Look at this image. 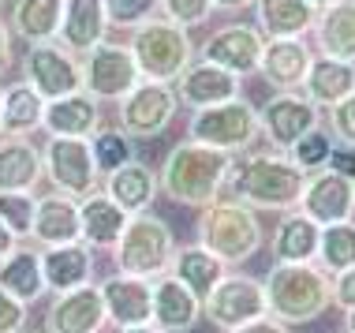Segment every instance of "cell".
<instances>
[{
	"label": "cell",
	"instance_id": "obj_1",
	"mask_svg": "<svg viewBox=\"0 0 355 333\" xmlns=\"http://www.w3.org/2000/svg\"><path fill=\"white\" fill-rule=\"evenodd\" d=\"M306 187V173L281 150H247L232 161V173L225 180L220 198L243 203L251 210H277L288 214L300 206Z\"/></svg>",
	"mask_w": 355,
	"mask_h": 333
},
{
	"label": "cell",
	"instance_id": "obj_2",
	"mask_svg": "<svg viewBox=\"0 0 355 333\" xmlns=\"http://www.w3.org/2000/svg\"><path fill=\"white\" fill-rule=\"evenodd\" d=\"M232 154L214 146H202V142H176V146L165 154L157 169V184L161 195L172 198L176 206H191V210H206L209 203H217L220 191H225V180L232 173Z\"/></svg>",
	"mask_w": 355,
	"mask_h": 333
},
{
	"label": "cell",
	"instance_id": "obj_3",
	"mask_svg": "<svg viewBox=\"0 0 355 333\" xmlns=\"http://www.w3.org/2000/svg\"><path fill=\"white\" fill-rule=\"evenodd\" d=\"M262 284L270 315L284 326L314 322L333 307V278L318 262H277Z\"/></svg>",
	"mask_w": 355,
	"mask_h": 333
},
{
	"label": "cell",
	"instance_id": "obj_4",
	"mask_svg": "<svg viewBox=\"0 0 355 333\" xmlns=\"http://www.w3.org/2000/svg\"><path fill=\"white\" fill-rule=\"evenodd\" d=\"M198 244L206 251H214L225 266H236L262 251L266 232L251 206L232 203V198H217L198 217Z\"/></svg>",
	"mask_w": 355,
	"mask_h": 333
},
{
	"label": "cell",
	"instance_id": "obj_5",
	"mask_svg": "<svg viewBox=\"0 0 355 333\" xmlns=\"http://www.w3.org/2000/svg\"><path fill=\"white\" fill-rule=\"evenodd\" d=\"M128 49L139 64V75L150 83H176L195 64V42H191L187 26L161 15L131 31Z\"/></svg>",
	"mask_w": 355,
	"mask_h": 333
},
{
	"label": "cell",
	"instance_id": "obj_6",
	"mask_svg": "<svg viewBox=\"0 0 355 333\" xmlns=\"http://www.w3.org/2000/svg\"><path fill=\"white\" fill-rule=\"evenodd\" d=\"M172 255H176V236H172L168 221H161L157 214H135L128 217V228L112 247V259H116L120 273H131V278H161L168 273Z\"/></svg>",
	"mask_w": 355,
	"mask_h": 333
},
{
	"label": "cell",
	"instance_id": "obj_7",
	"mask_svg": "<svg viewBox=\"0 0 355 333\" xmlns=\"http://www.w3.org/2000/svg\"><path fill=\"white\" fill-rule=\"evenodd\" d=\"M262 128H258V109L247 98H232L220 101V105L209 109H195L187 120V139L202 142V146L225 150V154H247V150L258 142Z\"/></svg>",
	"mask_w": 355,
	"mask_h": 333
},
{
	"label": "cell",
	"instance_id": "obj_8",
	"mask_svg": "<svg viewBox=\"0 0 355 333\" xmlns=\"http://www.w3.org/2000/svg\"><path fill=\"white\" fill-rule=\"evenodd\" d=\"M42 165L45 180L53 184V191L68 195V198H86L101 187V169L94 161L90 139H49L42 150Z\"/></svg>",
	"mask_w": 355,
	"mask_h": 333
},
{
	"label": "cell",
	"instance_id": "obj_9",
	"mask_svg": "<svg viewBox=\"0 0 355 333\" xmlns=\"http://www.w3.org/2000/svg\"><path fill=\"white\" fill-rule=\"evenodd\" d=\"M202 315L225 333L247 326L254 318H266L270 315L266 284L258 278H251V273H225L217 281V289L202 300Z\"/></svg>",
	"mask_w": 355,
	"mask_h": 333
},
{
	"label": "cell",
	"instance_id": "obj_10",
	"mask_svg": "<svg viewBox=\"0 0 355 333\" xmlns=\"http://www.w3.org/2000/svg\"><path fill=\"white\" fill-rule=\"evenodd\" d=\"M142 83L128 42H101L83 56V90L94 101H123Z\"/></svg>",
	"mask_w": 355,
	"mask_h": 333
},
{
	"label": "cell",
	"instance_id": "obj_11",
	"mask_svg": "<svg viewBox=\"0 0 355 333\" xmlns=\"http://www.w3.org/2000/svg\"><path fill=\"white\" fill-rule=\"evenodd\" d=\"M258 128H262L270 150H288L295 146L303 135L322 128V109L314 101H306L300 90H277L262 109H258Z\"/></svg>",
	"mask_w": 355,
	"mask_h": 333
},
{
	"label": "cell",
	"instance_id": "obj_12",
	"mask_svg": "<svg viewBox=\"0 0 355 333\" xmlns=\"http://www.w3.org/2000/svg\"><path fill=\"white\" fill-rule=\"evenodd\" d=\"M120 105V131H128L131 139H157L168 131V123L176 120V109H180V98H176V87L172 83H150L142 79L135 90L128 94Z\"/></svg>",
	"mask_w": 355,
	"mask_h": 333
},
{
	"label": "cell",
	"instance_id": "obj_13",
	"mask_svg": "<svg viewBox=\"0 0 355 333\" xmlns=\"http://www.w3.org/2000/svg\"><path fill=\"white\" fill-rule=\"evenodd\" d=\"M23 79L42 94L45 101L68 98L83 90V60L60 42H42L23 53Z\"/></svg>",
	"mask_w": 355,
	"mask_h": 333
},
{
	"label": "cell",
	"instance_id": "obj_14",
	"mask_svg": "<svg viewBox=\"0 0 355 333\" xmlns=\"http://www.w3.org/2000/svg\"><path fill=\"white\" fill-rule=\"evenodd\" d=\"M262 49H266V37L258 34V26H251V23H225L198 45V60H209V64H217V68L247 79V75H258Z\"/></svg>",
	"mask_w": 355,
	"mask_h": 333
},
{
	"label": "cell",
	"instance_id": "obj_15",
	"mask_svg": "<svg viewBox=\"0 0 355 333\" xmlns=\"http://www.w3.org/2000/svg\"><path fill=\"white\" fill-rule=\"evenodd\" d=\"M314 225H337L355 217V180L333 173V169H318L306 176V187L300 195V206Z\"/></svg>",
	"mask_w": 355,
	"mask_h": 333
},
{
	"label": "cell",
	"instance_id": "obj_16",
	"mask_svg": "<svg viewBox=\"0 0 355 333\" xmlns=\"http://www.w3.org/2000/svg\"><path fill=\"white\" fill-rule=\"evenodd\" d=\"M101 300H105V315L116 330L131 326H146L153 318V289L146 278H131V273H109L101 284Z\"/></svg>",
	"mask_w": 355,
	"mask_h": 333
},
{
	"label": "cell",
	"instance_id": "obj_17",
	"mask_svg": "<svg viewBox=\"0 0 355 333\" xmlns=\"http://www.w3.org/2000/svg\"><path fill=\"white\" fill-rule=\"evenodd\" d=\"M172 87H176L180 105H187L191 112L220 105V101H232V98H243V79L225 71V68H217V64H209V60H195Z\"/></svg>",
	"mask_w": 355,
	"mask_h": 333
},
{
	"label": "cell",
	"instance_id": "obj_18",
	"mask_svg": "<svg viewBox=\"0 0 355 333\" xmlns=\"http://www.w3.org/2000/svg\"><path fill=\"white\" fill-rule=\"evenodd\" d=\"M109 315H105L101 289L83 284L71 292H56L45 315V330L49 333H101Z\"/></svg>",
	"mask_w": 355,
	"mask_h": 333
},
{
	"label": "cell",
	"instance_id": "obj_19",
	"mask_svg": "<svg viewBox=\"0 0 355 333\" xmlns=\"http://www.w3.org/2000/svg\"><path fill=\"white\" fill-rule=\"evenodd\" d=\"M311 60H314V49L306 45V37H270L262 49L258 75L273 90H300L306 71H311Z\"/></svg>",
	"mask_w": 355,
	"mask_h": 333
},
{
	"label": "cell",
	"instance_id": "obj_20",
	"mask_svg": "<svg viewBox=\"0 0 355 333\" xmlns=\"http://www.w3.org/2000/svg\"><path fill=\"white\" fill-rule=\"evenodd\" d=\"M153 289V326L165 330V333H191L202 318V300L180 284L172 273H161V278L150 281Z\"/></svg>",
	"mask_w": 355,
	"mask_h": 333
},
{
	"label": "cell",
	"instance_id": "obj_21",
	"mask_svg": "<svg viewBox=\"0 0 355 333\" xmlns=\"http://www.w3.org/2000/svg\"><path fill=\"white\" fill-rule=\"evenodd\" d=\"M109 31L112 26L105 19L101 0H64V19H60V34H56V42L64 49H71L75 56H86L101 42H109Z\"/></svg>",
	"mask_w": 355,
	"mask_h": 333
},
{
	"label": "cell",
	"instance_id": "obj_22",
	"mask_svg": "<svg viewBox=\"0 0 355 333\" xmlns=\"http://www.w3.org/2000/svg\"><path fill=\"white\" fill-rule=\"evenodd\" d=\"M101 191L109 195L128 217H135V214L150 210V203L157 198L161 184H157V173L135 157V161H128V165L112 169V173L101 180Z\"/></svg>",
	"mask_w": 355,
	"mask_h": 333
},
{
	"label": "cell",
	"instance_id": "obj_23",
	"mask_svg": "<svg viewBox=\"0 0 355 333\" xmlns=\"http://www.w3.org/2000/svg\"><path fill=\"white\" fill-rule=\"evenodd\" d=\"M31 240L42 247H64V244H79L83 228H79V203L60 191L42 195L37 198V214H34V228Z\"/></svg>",
	"mask_w": 355,
	"mask_h": 333
},
{
	"label": "cell",
	"instance_id": "obj_24",
	"mask_svg": "<svg viewBox=\"0 0 355 333\" xmlns=\"http://www.w3.org/2000/svg\"><path fill=\"white\" fill-rule=\"evenodd\" d=\"M45 131L49 139H90L101 128V101H94L86 90L56 98L45 105Z\"/></svg>",
	"mask_w": 355,
	"mask_h": 333
},
{
	"label": "cell",
	"instance_id": "obj_25",
	"mask_svg": "<svg viewBox=\"0 0 355 333\" xmlns=\"http://www.w3.org/2000/svg\"><path fill=\"white\" fill-rule=\"evenodd\" d=\"M42 273H45V289L53 292H71L90 284L94 278V247L79 244H64V247H45L42 251Z\"/></svg>",
	"mask_w": 355,
	"mask_h": 333
},
{
	"label": "cell",
	"instance_id": "obj_26",
	"mask_svg": "<svg viewBox=\"0 0 355 333\" xmlns=\"http://www.w3.org/2000/svg\"><path fill=\"white\" fill-rule=\"evenodd\" d=\"M79 228H83V244L94 251H112L116 240L128 228V214L120 210L105 191H94L79 198Z\"/></svg>",
	"mask_w": 355,
	"mask_h": 333
},
{
	"label": "cell",
	"instance_id": "obj_27",
	"mask_svg": "<svg viewBox=\"0 0 355 333\" xmlns=\"http://www.w3.org/2000/svg\"><path fill=\"white\" fill-rule=\"evenodd\" d=\"M300 94L306 101H314L318 109H333L337 101L355 94V64H344V60H333V56L314 53L311 71H306Z\"/></svg>",
	"mask_w": 355,
	"mask_h": 333
},
{
	"label": "cell",
	"instance_id": "obj_28",
	"mask_svg": "<svg viewBox=\"0 0 355 333\" xmlns=\"http://www.w3.org/2000/svg\"><path fill=\"white\" fill-rule=\"evenodd\" d=\"M311 34H314L318 56H333V60L355 64V0H340V4L318 12Z\"/></svg>",
	"mask_w": 355,
	"mask_h": 333
},
{
	"label": "cell",
	"instance_id": "obj_29",
	"mask_svg": "<svg viewBox=\"0 0 355 333\" xmlns=\"http://www.w3.org/2000/svg\"><path fill=\"white\" fill-rule=\"evenodd\" d=\"M314 12L306 0H254V26L258 34L270 37H306L314 31Z\"/></svg>",
	"mask_w": 355,
	"mask_h": 333
},
{
	"label": "cell",
	"instance_id": "obj_30",
	"mask_svg": "<svg viewBox=\"0 0 355 333\" xmlns=\"http://www.w3.org/2000/svg\"><path fill=\"white\" fill-rule=\"evenodd\" d=\"M42 176V150L31 139L0 135V191H34Z\"/></svg>",
	"mask_w": 355,
	"mask_h": 333
},
{
	"label": "cell",
	"instance_id": "obj_31",
	"mask_svg": "<svg viewBox=\"0 0 355 333\" xmlns=\"http://www.w3.org/2000/svg\"><path fill=\"white\" fill-rule=\"evenodd\" d=\"M0 289L19 303H37L45 296V273H42V251L34 247H15L8 259H0Z\"/></svg>",
	"mask_w": 355,
	"mask_h": 333
},
{
	"label": "cell",
	"instance_id": "obj_32",
	"mask_svg": "<svg viewBox=\"0 0 355 333\" xmlns=\"http://www.w3.org/2000/svg\"><path fill=\"white\" fill-rule=\"evenodd\" d=\"M318 232H322V225H314L303 210H288L270 236L273 259L277 262H314V255H318Z\"/></svg>",
	"mask_w": 355,
	"mask_h": 333
},
{
	"label": "cell",
	"instance_id": "obj_33",
	"mask_svg": "<svg viewBox=\"0 0 355 333\" xmlns=\"http://www.w3.org/2000/svg\"><path fill=\"white\" fill-rule=\"evenodd\" d=\"M168 273H172L180 284H187V289L195 292L198 300H206L209 292L217 289V281L228 273V266L220 262L214 251H206L202 244H187V247H176Z\"/></svg>",
	"mask_w": 355,
	"mask_h": 333
},
{
	"label": "cell",
	"instance_id": "obj_34",
	"mask_svg": "<svg viewBox=\"0 0 355 333\" xmlns=\"http://www.w3.org/2000/svg\"><path fill=\"white\" fill-rule=\"evenodd\" d=\"M60 19H64V0H12L8 26L26 45H42V42H56Z\"/></svg>",
	"mask_w": 355,
	"mask_h": 333
},
{
	"label": "cell",
	"instance_id": "obj_35",
	"mask_svg": "<svg viewBox=\"0 0 355 333\" xmlns=\"http://www.w3.org/2000/svg\"><path fill=\"white\" fill-rule=\"evenodd\" d=\"M45 105H49V101H45L26 79L4 87V101H0V123H4V135L26 139V135H34V131H42Z\"/></svg>",
	"mask_w": 355,
	"mask_h": 333
},
{
	"label": "cell",
	"instance_id": "obj_36",
	"mask_svg": "<svg viewBox=\"0 0 355 333\" xmlns=\"http://www.w3.org/2000/svg\"><path fill=\"white\" fill-rule=\"evenodd\" d=\"M314 262H318L329 278L352 270V266H355V217H352V221H337V225H322Z\"/></svg>",
	"mask_w": 355,
	"mask_h": 333
},
{
	"label": "cell",
	"instance_id": "obj_37",
	"mask_svg": "<svg viewBox=\"0 0 355 333\" xmlns=\"http://www.w3.org/2000/svg\"><path fill=\"white\" fill-rule=\"evenodd\" d=\"M90 150H94V161H98L101 176H109L112 169L135 161V139L120 128H98L90 135Z\"/></svg>",
	"mask_w": 355,
	"mask_h": 333
},
{
	"label": "cell",
	"instance_id": "obj_38",
	"mask_svg": "<svg viewBox=\"0 0 355 333\" xmlns=\"http://www.w3.org/2000/svg\"><path fill=\"white\" fill-rule=\"evenodd\" d=\"M34 214H37L34 191H0V225L12 228L15 240H31Z\"/></svg>",
	"mask_w": 355,
	"mask_h": 333
},
{
	"label": "cell",
	"instance_id": "obj_39",
	"mask_svg": "<svg viewBox=\"0 0 355 333\" xmlns=\"http://www.w3.org/2000/svg\"><path fill=\"white\" fill-rule=\"evenodd\" d=\"M112 31H135L161 15V0H101Z\"/></svg>",
	"mask_w": 355,
	"mask_h": 333
},
{
	"label": "cell",
	"instance_id": "obj_40",
	"mask_svg": "<svg viewBox=\"0 0 355 333\" xmlns=\"http://www.w3.org/2000/svg\"><path fill=\"white\" fill-rule=\"evenodd\" d=\"M333 146H337V142H333V135L329 131H311V135H303L300 142H295L292 150H288V157L295 161V165L303 169L306 176L311 173H318V169H325L329 165V154H333Z\"/></svg>",
	"mask_w": 355,
	"mask_h": 333
},
{
	"label": "cell",
	"instance_id": "obj_41",
	"mask_svg": "<svg viewBox=\"0 0 355 333\" xmlns=\"http://www.w3.org/2000/svg\"><path fill=\"white\" fill-rule=\"evenodd\" d=\"M161 15L180 26H202L214 15V0H161Z\"/></svg>",
	"mask_w": 355,
	"mask_h": 333
},
{
	"label": "cell",
	"instance_id": "obj_42",
	"mask_svg": "<svg viewBox=\"0 0 355 333\" xmlns=\"http://www.w3.org/2000/svg\"><path fill=\"white\" fill-rule=\"evenodd\" d=\"M325 112H329V135H333V142L355 150V94H352V98H344V101H337V105L325 109Z\"/></svg>",
	"mask_w": 355,
	"mask_h": 333
},
{
	"label": "cell",
	"instance_id": "obj_43",
	"mask_svg": "<svg viewBox=\"0 0 355 333\" xmlns=\"http://www.w3.org/2000/svg\"><path fill=\"white\" fill-rule=\"evenodd\" d=\"M23 326H26V303H19L0 289V333H23Z\"/></svg>",
	"mask_w": 355,
	"mask_h": 333
},
{
	"label": "cell",
	"instance_id": "obj_44",
	"mask_svg": "<svg viewBox=\"0 0 355 333\" xmlns=\"http://www.w3.org/2000/svg\"><path fill=\"white\" fill-rule=\"evenodd\" d=\"M333 307L355 311V266L333 278Z\"/></svg>",
	"mask_w": 355,
	"mask_h": 333
},
{
	"label": "cell",
	"instance_id": "obj_45",
	"mask_svg": "<svg viewBox=\"0 0 355 333\" xmlns=\"http://www.w3.org/2000/svg\"><path fill=\"white\" fill-rule=\"evenodd\" d=\"M325 169H333V173H340V176H348V180H355V150L352 146H333V154H329V165Z\"/></svg>",
	"mask_w": 355,
	"mask_h": 333
},
{
	"label": "cell",
	"instance_id": "obj_46",
	"mask_svg": "<svg viewBox=\"0 0 355 333\" xmlns=\"http://www.w3.org/2000/svg\"><path fill=\"white\" fill-rule=\"evenodd\" d=\"M232 333H292L284 326V322H277L273 315H266V318H254V322H247V326H239Z\"/></svg>",
	"mask_w": 355,
	"mask_h": 333
},
{
	"label": "cell",
	"instance_id": "obj_47",
	"mask_svg": "<svg viewBox=\"0 0 355 333\" xmlns=\"http://www.w3.org/2000/svg\"><path fill=\"white\" fill-rule=\"evenodd\" d=\"M12 68V26L8 19H0V75H8Z\"/></svg>",
	"mask_w": 355,
	"mask_h": 333
},
{
	"label": "cell",
	"instance_id": "obj_48",
	"mask_svg": "<svg viewBox=\"0 0 355 333\" xmlns=\"http://www.w3.org/2000/svg\"><path fill=\"white\" fill-rule=\"evenodd\" d=\"M15 247H19L15 232H12V228H4V225H0V259H8V255H12Z\"/></svg>",
	"mask_w": 355,
	"mask_h": 333
},
{
	"label": "cell",
	"instance_id": "obj_49",
	"mask_svg": "<svg viewBox=\"0 0 355 333\" xmlns=\"http://www.w3.org/2000/svg\"><path fill=\"white\" fill-rule=\"evenodd\" d=\"M243 8H254V0H214V12H243Z\"/></svg>",
	"mask_w": 355,
	"mask_h": 333
},
{
	"label": "cell",
	"instance_id": "obj_50",
	"mask_svg": "<svg viewBox=\"0 0 355 333\" xmlns=\"http://www.w3.org/2000/svg\"><path fill=\"white\" fill-rule=\"evenodd\" d=\"M120 333H165V330H157L153 322H146V326H131V330H120Z\"/></svg>",
	"mask_w": 355,
	"mask_h": 333
},
{
	"label": "cell",
	"instance_id": "obj_51",
	"mask_svg": "<svg viewBox=\"0 0 355 333\" xmlns=\"http://www.w3.org/2000/svg\"><path fill=\"white\" fill-rule=\"evenodd\" d=\"M306 4L314 8V12H325V8H333V4H340V0H306Z\"/></svg>",
	"mask_w": 355,
	"mask_h": 333
},
{
	"label": "cell",
	"instance_id": "obj_52",
	"mask_svg": "<svg viewBox=\"0 0 355 333\" xmlns=\"http://www.w3.org/2000/svg\"><path fill=\"white\" fill-rule=\"evenodd\" d=\"M344 333H355V311H344Z\"/></svg>",
	"mask_w": 355,
	"mask_h": 333
},
{
	"label": "cell",
	"instance_id": "obj_53",
	"mask_svg": "<svg viewBox=\"0 0 355 333\" xmlns=\"http://www.w3.org/2000/svg\"><path fill=\"white\" fill-rule=\"evenodd\" d=\"M0 101H4V87H0ZM0 135H4V123H0Z\"/></svg>",
	"mask_w": 355,
	"mask_h": 333
},
{
	"label": "cell",
	"instance_id": "obj_54",
	"mask_svg": "<svg viewBox=\"0 0 355 333\" xmlns=\"http://www.w3.org/2000/svg\"><path fill=\"white\" fill-rule=\"evenodd\" d=\"M0 4H4V0H0Z\"/></svg>",
	"mask_w": 355,
	"mask_h": 333
},
{
	"label": "cell",
	"instance_id": "obj_55",
	"mask_svg": "<svg viewBox=\"0 0 355 333\" xmlns=\"http://www.w3.org/2000/svg\"><path fill=\"white\" fill-rule=\"evenodd\" d=\"M23 333H26V330H23Z\"/></svg>",
	"mask_w": 355,
	"mask_h": 333
}]
</instances>
